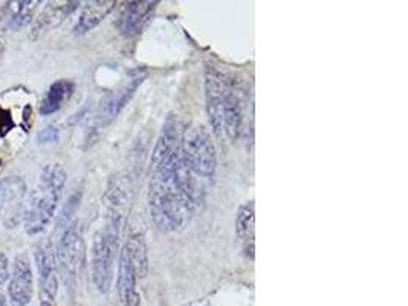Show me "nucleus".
Here are the masks:
<instances>
[{
	"label": "nucleus",
	"mask_w": 408,
	"mask_h": 306,
	"mask_svg": "<svg viewBox=\"0 0 408 306\" xmlns=\"http://www.w3.org/2000/svg\"><path fill=\"white\" fill-rule=\"evenodd\" d=\"M196 176L182 159L178 120L172 115L164 122L150 161L149 210L163 232H182L197 205Z\"/></svg>",
	"instance_id": "1"
},
{
	"label": "nucleus",
	"mask_w": 408,
	"mask_h": 306,
	"mask_svg": "<svg viewBox=\"0 0 408 306\" xmlns=\"http://www.w3.org/2000/svg\"><path fill=\"white\" fill-rule=\"evenodd\" d=\"M67 173L61 164H48L40 175L38 186L25 204L23 225L29 236L43 233L58 209L61 195L66 186Z\"/></svg>",
	"instance_id": "2"
},
{
	"label": "nucleus",
	"mask_w": 408,
	"mask_h": 306,
	"mask_svg": "<svg viewBox=\"0 0 408 306\" xmlns=\"http://www.w3.org/2000/svg\"><path fill=\"white\" fill-rule=\"evenodd\" d=\"M124 224L122 211L111 210L109 222L95 234L90 252L92 280L99 293H109L113 282L115 259L120 248L121 227Z\"/></svg>",
	"instance_id": "3"
},
{
	"label": "nucleus",
	"mask_w": 408,
	"mask_h": 306,
	"mask_svg": "<svg viewBox=\"0 0 408 306\" xmlns=\"http://www.w3.org/2000/svg\"><path fill=\"white\" fill-rule=\"evenodd\" d=\"M182 159L196 178L211 179L218 168V153L211 135L199 124H190L181 134Z\"/></svg>",
	"instance_id": "4"
},
{
	"label": "nucleus",
	"mask_w": 408,
	"mask_h": 306,
	"mask_svg": "<svg viewBox=\"0 0 408 306\" xmlns=\"http://www.w3.org/2000/svg\"><path fill=\"white\" fill-rule=\"evenodd\" d=\"M84 243L80 233V228L76 222H71L60 236V241L56 251L57 260V270L61 277H63L65 285L69 289H74L76 273H79V266L83 257Z\"/></svg>",
	"instance_id": "5"
},
{
	"label": "nucleus",
	"mask_w": 408,
	"mask_h": 306,
	"mask_svg": "<svg viewBox=\"0 0 408 306\" xmlns=\"http://www.w3.org/2000/svg\"><path fill=\"white\" fill-rule=\"evenodd\" d=\"M25 195L26 181L22 176H6L0 181V222L6 228H14L23 222Z\"/></svg>",
	"instance_id": "6"
},
{
	"label": "nucleus",
	"mask_w": 408,
	"mask_h": 306,
	"mask_svg": "<svg viewBox=\"0 0 408 306\" xmlns=\"http://www.w3.org/2000/svg\"><path fill=\"white\" fill-rule=\"evenodd\" d=\"M35 264L38 271V287H40V306H56L58 270L56 251H54L51 242L38 245L35 250Z\"/></svg>",
	"instance_id": "7"
},
{
	"label": "nucleus",
	"mask_w": 408,
	"mask_h": 306,
	"mask_svg": "<svg viewBox=\"0 0 408 306\" xmlns=\"http://www.w3.org/2000/svg\"><path fill=\"white\" fill-rule=\"evenodd\" d=\"M227 74L218 67L208 66L205 71V99L206 113L214 135L223 132V102H225Z\"/></svg>",
	"instance_id": "8"
},
{
	"label": "nucleus",
	"mask_w": 408,
	"mask_h": 306,
	"mask_svg": "<svg viewBox=\"0 0 408 306\" xmlns=\"http://www.w3.org/2000/svg\"><path fill=\"white\" fill-rule=\"evenodd\" d=\"M145 75H147V72L142 71V69H136V71L130 75L127 83L122 84L118 90L112 92L109 97H106L101 106H99V111L97 115V124L99 127L107 126L111 121L118 117V113L124 109L126 104L135 95L136 89L142 84Z\"/></svg>",
	"instance_id": "9"
},
{
	"label": "nucleus",
	"mask_w": 408,
	"mask_h": 306,
	"mask_svg": "<svg viewBox=\"0 0 408 306\" xmlns=\"http://www.w3.org/2000/svg\"><path fill=\"white\" fill-rule=\"evenodd\" d=\"M245 97L240 84L233 76L227 75L225 102H223V132L229 140L236 141L243 129Z\"/></svg>",
	"instance_id": "10"
},
{
	"label": "nucleus",
	"mask_w": 408,
	"mask_h": 306,
	"mask_svg": "<svg viewBox=\"0 0 408 306\" xmlns=\"http://www.w3.org/2000/svg\"><path fill=\"white\" fill-rule=\"evenodd\" d=\"M34 294V275L26 255H17L14 259L13 274L8 283V297L11 306H28Z\"/></svg>",
	"instance_id": "11"
},
{
	"label": "nucleus",
	"mask_w": 408,
	"mask_h": 306,
	"mask_svg": "<svg viewBox=\"0 0 408 306\" xmlns=\"http://www.w3.org/2000/svg\"><path fill=\"white\" fill-rule=\"evenodd\" d=\"M136 271L132 256L127 245H122L120 251L118 275H117V291L121 306H140L141 297L136 289Z\"/></svg>",
	"instance_id": "12"
},
{
	"label": "nucleus",
	"mask_w": 408,
	"mask_h": 306,
	"mask_svg": "<svg viewBox=\"0 0 408 306\" xmlns=\"http://www.w3.org/2000/svg\"><path fill=\"white\" fill-rule=\"evenodd\" d=\"M79 6L80 2H49L35 19L31 29V37L38 38L49 33L51 29L60 26Z\"/></svg>",
	"instance_id": "13"
},
{
	"label": "nucleus",
	"mask_w": 408,
	"mask_h": 306,
	"mask_svg": "<svg viewBox=\"0 0 408 306\" xmlns=\"http://www.w3.org/2000/svg\"><path fill=\"white\" fill-rule=\"evenodd\" d=\"M158 2H130L122 11L118 28L124 37H132L141 33V29L147 25L152 19L153 11L156 10Z\"/></svg>",
	"instance_id": "14"
},
{
	"label": "nucleus",
	"mask_w": 408,
	"mask_h": 306,
	"mask_svg": "<svg viewBox=\"0 0 408 306\" xmlns=\"http://www.w3.org/2000/svg\"><path fill=\"white\" fill-rule=\"evenodd\" d=\"M236 236L242 242L246 255L254 259V237H256V205H254V201H248L238 209L236 218Z\"/></svg>",
	"instance_id": "15"
},
{
	"label": "nucleus",
	"mask_w": 408,
	"mask_h": 306,
	"mask_svg": "<svg viewBox=\"0 0 408 306\" xmlns=\"http://www.w3.org/2000/svg\"><path fill=\"white\" fill-rule=\"evenodd\" d=\"M40 2H8L2 11L0 25L6 31H19L29 25L34 19L37 6Z\"/></svg>",
	"instance_id": "16"
},
{
	"label": "nucleus",
	"mask_w": 408,
	"mask_h": 306,
	"mask_svg": "<svg viewBox=\"0 0 408 306\" xmlns=\"http://www.w3.org/2000/svg\"><path fill=\"white\" fill-rule=\"evenodd\" d=\"M113 0H97V2H88L86 6L83 8V11L79 17V22L74 28L75 34H86L89 31L98 26L107 15L112 13L115 8Z\"/></svg>",
	"instance_id": "17"
},
{
	"label": "nucleus",
	"mask_w": 408,
	"mask_h": 306,
	"mask_svg": "<svg viewBox=\"0 0 408 306\" xmlns=\"http://www.w3.org/2000/svg\"><path fill=\"white\" fill-rule=\"evenodd\" d=\"M74 89V83L69 80H57L56 83H52L40 104V113L46 117V115L58 112L61 109V106H63L65 102L69 99V97L72 95Z\"/></svg>",
	"instance_id": "18"
},
{
	"label": "nucleus",
	"mask_w": 408,
	"mask_h": 306,
	"mask_svg": "<svg viewBox=\"0 0 408 306\" xmlns=\"http://www.w3.org/2000/svg\"><path fill=\"white\" fill-rule=\"evenodd\" d=\"M126 245L130 251V256H132L136 275L138 277L144 279L149 273V256H147V247H145L142 236L140 234L130 236Z\"/></svg>",
	"instance_id": "19"
},
{
	"label": "nucleus",
	"mask_w": 408,
	"mask_h": 306,
	"mask_svg": "<svg viewBox=\"0 0 408 306\" xmlns=\"http://www.w3.org/2000/svg\"><path fill=\"white\" fill-rule=\"evenodd\" d=\"M58 129L54 127V126H49L43 129L40 134H38V143L40 144H52V143H57L58 141Z\"/></svg>",
	"instance_id": "20"
},
{
	"label": "nucleus",
	"mask_w": 408,
	"mask_h": 306,
	"mask_svg": "<svg viewBox=\"0 0 408 306\" xmlns=\"http://www.w3.org/2000/svg\"><path fill=\"white\" fill-rule=\"evenodd\" d=\"M13 127H14V121L11 120L10 112L0 107V136H3L5 134L10 132Z\"/></svg>",
	"instance_id": "21"
},
{
	"label": "nucleus",
	"mask_w": 408,
	"mask_h": 306,
	"mask_svg": "<svg viewBox=\"0 0 408 306\" xmlns=\"http://www.w3.org/2000/svg\"><path fill=\"white\" fill-rule=\"evenodd\" d=\"M10 260H8L5 252L0 251V287L10 280Z\"/></svg>",
	"instance_id": "22"
}]
</instances>
